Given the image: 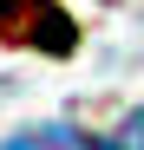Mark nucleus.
I'll return each mask as SVG.
<instances>
[{"mask_svg": "<svg viewBox=\"0 0 144 150\" xmlns=\"http://www.w3.org/2000/svg\"><path fill=\"white\" fill-rule=\"evenodd\" d=\"M0 150H98V137L72 131V124H39V131L13 137V144H0Z\"/></svg>", "mask_w": 144, "mask_h": 150, "instance_id": "obj_1", "label": "nucleus"}, {"mask_svg": "<svg viewBox=\"0 0 144 150\" xmlns=\"http://www.w3.org/2000/svg\"><path fill=\"white\" fill-rule=\"evenodd\" d=\"M118 144H125V150H144V111H138V117H125V131H118Z\"/></svg>", "mask_w": 144, "mask_h": 150, "instance_id": "obj_2", "label": "nucleus"}, {"mask_svg": "<svg viewBox=\"0 0 144 150\" xmlns=\"http://www.w3.org/2000/svg\"><path fill=\"white\" fill-rule=\"evenodd\" d=\"M0 13H7V0H0Z\"/></svg>", "mask_w": 144, "mask_h": 150, "instance_id": "obj_3", "label": "nucleus"}]
</instances>
